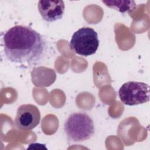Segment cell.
I'll return each mask as SVG.
<instances>
[{
  "mask_svg": "<svg viewBox=\"0 0 150 150\" xmlns=\"http://www.w3.org/2000/svg\"><path fill=\"white\" fill-rule=\"evenodd\" d=\"M4 50L6 58L19 64H31L43 56L46 43L42 36L31 28L16 25L3 37Z\"/></svg>",
  "mask_w": 150,
  "mask_h": 150,
  "instance_id": "1",
  "label": "cell"
},
{
  "mask_svg": "<svg viewBox=\"0 0 150 150\" xmlns=\"http://www.w3.org/2000/svg\"><path fill=\"white\" fill-rule=\"evenodd\" d=\"M94 124L91 118L85 112L71 114L64 124V131L69 141L83 142L90 139L94 134Z\"/></svg>",
  "mask_w": 150,
  "mask_h": 150,
  "instance_id": "2",
  "label": "cell"
},
{
  "mask_svg": "<svg viewBox=\"0 0 150 150\" xmlns=\"http://www.w3.org/2000/svg\"><path fill=\"white\" fill-rule=\"evenodd\" d=\"M70 46L79 55L88 56L94 54L99 46L97 32L89 27H83L72 35Z\"/></svg>",
  "mask_w": 150,
  "mask_h": 150,
  "instance_id": "3",
  "label": "cell"
},
{
  "mask_svg": "<svg viewBox=\"0 0 150 150\" xmlns=\"http://www.w3.org/2000/svg\"><path fill=\"white\" fill-rule=\"evenodd\" d=\"M121 101L132 106L149 101V86L143 82L128 81L124 83L118 91Z\"/></svg>",
  "mask_w": 150,
  "mask_h": 150,
  "instance_id": "4",
  "label": "cell"
},
{
  "mask_svg": "<svg viewBox=\"0 0 150 150\" xmlns=\"http://www.w3.org/2000/svg\"><path fill=\"white\" fill-rule=\"evenodd\" d=\"M40 120V112L39 108L35 105L25 104L18 108L15 124L18 129L29 131L38 125Z\"/></svg>",
  "mask_w": 150,
  "mask_h": 150,
  "instance_id": "5",
  "label": "cell"
},
{
  "mask_svg": "<svg viewBox=\"0 0 150 150\" xmlns=\"http://www.w3.org/2000/svg\"><path fill=\"white\" fill-rule=\"evenodd\" d=\"M38 10L43 20L52 22L62 18L64 12L63 1H42L38 2Z\"/></svg>",
  "mask_w": 150,
  "mask_h": 150,
  "instance_id": "6",
  "label": "cell"
},
{
  "mask_svg": "<svg viewBox=\"0 0 150 150\" xmlns=\"http://www.w3.org/2000/svg\"><path fill=\"white\" fill-rule=\"evenodd\" d=\"M101 2L107 6L122 13L131 12L136 7V4L134 1H101Z\"/></svg>",
  "mask_w": 150,
  "mask_h": 150,
  "instance_id": "7",
  "label": "cell"
}]
</instances>
